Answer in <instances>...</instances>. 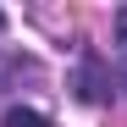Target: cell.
I'll use <instances>...</instances> for the list:
<instances>
[{
	"mask_svg": "<svg viewBox=\"0 0 127 127\" xmlns=\"http://www.w3.org/2000/svg\"><path fill=\"white\" fill-rule=\"evenodd\" d=\"M72 94H77L83 105H105V99H111V72L99 66V55H94L89 44L77 50V77H72Z\"/></svg>",
	"mask_w": 127,
	"mask_h": 127,
	"instance_id": "cell-1",
	"label": "cell"
},
{
	"mask_svg": "<svg viewBox=\"0 0 127 127\" xmlns=\"http://www.w3.org/2000/svg\"><path fill=\"white\" fill-rule=\"evenodd\" d=\"M0 127H55L44 111H33V105H11V111H6V122H0Z\"/></svg>",
	"mask_w": 127,
	"mask_h": 127,
	"instance_id": "cell-2",
	"label": "cell"
},
{
	"mask_svg": "<svg viewBox=\"0 0 127 127\" xmlns=\"http://www.w3.org/2000/svg\"><path fill=\"white\" fill-rule=\"evenodd\" d=\"M116 77L127 89V6H116Z\"/></svg>",
	"mask_w": 127,
	"mask_h": 127,
	"instance_id": "cell-3",
	"label": "cell"
},
{
	"mask_svg": "<svg viewBox=\"0 0 127 127\" xmlns=\"http://www.w3.org/2000/svg\"><path fill=\"white\" fill-rule=\"evenodd\" d=\"M0 28H6V11H0Z\"/></svg>",
	"mask_w": 127,
	"mask_h": 127,
	"instance_id": "cell-4",
	"label": "cell"
}]
</instances>
